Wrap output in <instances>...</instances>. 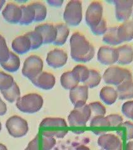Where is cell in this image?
Wrapping results in <instances>:
<instances>
[{"mask_svg":"<svg viewBox=\"0 0 133 150\" xmlns=\"http://www.w3.org/2000/svg\"><path fill=\"white\" fill-rule=\"evenodd\" d=\"M69 43L71 56L75 62L86 63L94 58L95 50L93 45L80 33H74L71 36Z\"/></svg>","mask_w":133,"mask_h":150,"instance_id":"cell-1","label":"cell"},{"mask_svg":"<svg viewBox=\"0 0 133 150\" xmlns=\"http://www.w3.org/2000/svg\"><path fill=\"white\" fill-rule=\"evenodd\" d=\"M44 104L42 97L37 93H30L20 97L16 101V106L20 111L33 114L38 112Z\"/></svg>","mask_w":133,"mask_h":150,"instance_id":"cell-2","label":"cell"},{"mask_svg":"<svg viewBox=\"0 0 133 150\" xmlns=\"http://www.w3.org/2000/svg\"><path fill=\"white\" fill-rule=\"evenodd\" d=\"M103 78L105 83L117 86L126 81L132 80V75L128 69L112 66L106 69Z\"/></svg>","mask_w":133,"mask_h":150,"instance_id":"cell-3","label":"cell"},{"mask_svg":"<svg viewBox=\"0 0 133 150\" xmlns=\"http://www.w3.org/2000/svg\"><path fill=\"white\" fill-rule=\"evenodd\" d=\"M63 18L67 25L78 26L83 20L82 1L79 0L69 1L65 7Z\"/></svg>","mask_w":133,"mask_h":150,"instance_id":"cell-4","label":"cell"},{"mask_svg":"<svg viewBox=\"0 0 133 150\" xmlns=\"http://www.w3.org/2000/svg\"><path fill=\"white\" fill-rule=\"evenodd\" d=\"M43 61L37 55H31L24 62L22 74L24 76L32 81L42 72Z\"/></svg>","mask_w":133,"mask_h":150,"instance_id":"cell-5","label":"cell"},{"mask_svg":"<svg viewBox=\"0 0 133 150\" xmlns=\"http://www.w3.org/2000/svg\"><path fill=\"white\" fill-rule=\"evenodd\" d=\"M6 127L8 133L14 138L25 137L29 131L27 121L17 115L12 116L7 120Z\"/></svg>","mask_w":133,"mask_h":150,"instance_id":"cell-6","label":"cell"},{"mask_svg":"<svg viewBox=\"0 0 133 150\" xmlns=\"http://www.w3.org/2000/svg\"><path fill=\"white\" fill-rule=\"evenodd\" d=\"M91 111L88 105L74 108L69 113L68 120L70 126H84L91 120Z\"/></svg>","mask_w":133,"mask_h":150,"instance_id":"cell-7","label":"cell"},{"mask_svg":"<svg viewBox=\"0 0 133 150\" xmlns=\"http://www.w3.org/2000/svg\"><path fill=\"white\" fill-rule=\"evenodd\" d=\"M103 6L101 2L94 1L88 6L85 15V21L91 28L96 26L103 20Z\"/></svg>","mask_w":133,"mask_h":150,"instance_id":"cell-8","label":"cell"},{"mask_svg":"<svg viewBox=\"0 0 133 150\" xmlns=\"http://www.w3.org/2000/svg\"><path fill=\"white\" fill-rule=\"evenodd\" d=\"M115 15L117 20L125 22L129 20L133 13V0H115Z\"/></svg>","mask_w":133,"mask_h":150,"instance_id":"cell-9","label":"cell"},{"mask_svg":"<svg viewBox=\"0 0 133 150\" xmlns=\"http://www.w3.org/2000/svg\"><path fill=\"white\" fill-rule=\"evenodd\" d=\"M118 51L117 48H114L109 46H103L99 48L97 59L98 62L103 65H113L117 62Z\"/></svg>","mask_w":133,"mask_h":150,"instance_id":"cell-10","label":"cell"},{"mask_svg":"<svg viewBox=\"0 0 133 150\" xmlns=\"http://www.w3.org/2000/svg\"><path fill=\"white\" fill-rule=\"evenodd\" d=\"M98 144L104 150H122V143L114 134H103L98 139Z\"/></svg>","mask_w":133,"mask_h":150,"instance_id":"cell-11","label":"cell"},{"mask_svg":"<svg viewBox=\"0 0 133 150\" xmlns=\"http://www.w3.org/2000/svg\"><path fill=\"white\" fill-rule=\"evenodd\" d=\"M68 58V54L63 50L56 48L47 54L46 63L51 68H59L66 64Z\"/></svg>","mask_w":133,"mask_h":150,"instance_id":"cell-12","label":"cell"},{"mask_svg":"<svg viewBox=\"0 0 133 150\" xmlns=\"http://www.w3.org/2000/svg\"><path fill=\"white\" fill-rule=\"evenodd\" d=\"M89 88L86 86H78L69 91V99L74 108H80L86 104Z\"/></svg>","mask_w":133,"mask_h":150,"instance_id":"cell-13","label":"cell"},{"mask_svg":"<svg viewBox=\"0 0 133 150\" xmlns=\"http://www.w3.org/2000/svg\"><path fill=\"white\" fill-rule=\"evenodd\" d=\"M2 15L4 20L9 23H20L22 16L21 7L14 3H8L2 11Z\"/></svg>","mask_w":133,"mask_h":150,"instance_id":"cell-14","label":"cell"},{"mask_svg":"<svg viewBox=\"0 0 133 150\" xmlns=\"http://www.w3.org/2000/svg\"><path fill=\"white\" fill-rule=\"evenodd\" d=\"M31 81L37 88L44 90H50L55 85L56 78L52 73L42 71Z\"/></svg>","mask_w":133,"mask_h":150,"instance_id":"cell-15","label":"cell"},{"mask_svg":"<svg viewBox=\"0 0 133 150\" xmlns=\"http://www.w3.org/2000/svg\"><path fill=\"white\" fill-rule=\"evenodd\" d=\"M35 31H38L43 38V44L53 43L56 39L57 30L55 25L51 23H45L37 26Z\"/></svg>","mask_w":133,"mask_h":150,"instance_id":"cell-16","label":"cell"},{"mask_svg":"<svg viewBox=\"0 0 133 150\" xmlns=\"http://www.w3.org/2000/svg\"><path fill=\"white\" fill-rule=\"evenodd\" d=\"M13 51L19 54H23L31 50V44L29 38L26 35L16 37L11 43Z\"/></svg>","mask_w":133,"mask_h":150,"instance_id":"cell-17","label":"cell"},{"mask_svg":"<svg viewBox=\"0 0 133 150\" xmlns=\"http://www.w3.org/2000/svg\"><path fill=\"white\" fill-rule=\"evenodd\" d=\"M117 36L121 43L133 40V21L128 20L117 26Z\"/></svg>","mask_w":133,"mask_h":150,"instance_id":"cell-18","label":"cell"},{"mask_svg":"<svg viewBox=\"0 0 133 150\" xmlns=\"http://www.w3.org/2000/svg\"><path fill=\"white\" fill-rule=\"evenodd\" d=\"M118 51L117 63L127 65L133 62V48L129 45H124L117 48Z\"/></svg>","mask_w":133,"mask_h":150,"instance_id":"cell-19","label":"cell"},{"mask_svg":"<svg viewBox=\"0 0 133 150\" xmlns=\"http://www.w3.org/2000/svg\"><path fill=\"white\" fill-rule=\"evenodd\" d=\"M100 99L107 105H112L118 98V95L116 90L110 86H104L99 92Z\"/></svg>","mask_w":133,"mask_h":150,"instance_id":"cell-20","label":"cell"},{"mask_svg":"<svg viewBox=\"0 0 133 150\" xmlns=\"http://www.w3.org/2000/svg\"><path fill=\"white\" fill-rule=\"evenodd\" d=\"M118 98L121 100L133 99V81L128 80L117 86Z\"/></svg>","mask_w":133,"mask_h":150,"instance_id":"cell-21","label":"cell"},{"mask_svg":"<svg viewBox=\"0 0 133 150\" xmlns=\"http://www.w3.org/2000/svg\"><path fill=\"white\" fill-rule=\"evenodd\" d=\"M60 82L63 88L69 91L78 86L79 83L78 78L72 71L63 73L60 78Z\"/></svg>","mask_w":133,"mask_h":150,"instance_id":"cell-22","label":"cell"},{"mask_svg":"<svg viewBox=\"0 0 133 150\" xmlns=\"http://www.w3.org/2000/svg\"><path fill=\"white\" fill-rule=\"evenodd\" d=\"M57 30L56 39L53 43L56 46H63L65 44L69 35V29L67 25L59 23L55 25Z\"/></svg>","mask_w":133,"mask_h":150,"instance_id":"cell-23","label":"cell"},{"mask_svg":"<svg viewBox=\"0 0 133 150\" xmlns=\"http://www.w3.org/2000/svg\"><path fill=\"white\" fill-rule=\"evenodd\" d=\"M22 11V16L20 24L29 25L35 20V11L31 4L20 6Z\"/></svg>","mask_w":133,"mask_h":150,"instance_id":"cell-24","label":"cell"},{"mask_svg":"<svg viewBox=\"0 0 133 150\" xmlns=\"http://www.w3.org/2000/svg\"><path fill=\"white\" fill-rule=\"evenodd\" d=\"M0 65L4 70L8 72H16L20 67V59L18 55L10 51V56L9 59L6 62L0 63Z\"/></svg>","mask_w":133,"mask_h":150,"instance_id":"cell-25","label":"cell"},{"mask_svg":"<svg viewBox=\"0 0 133 150\" xmlns=\"http://www.w3.org/2000/svg\"><path fill=\"white\" fill-rule=\"evenodd\" d=\"M1 93L6 101L9 103L16 101L21 96L20 88L16 82L14 83L13 86L6 90H1Z\"/></svg>","mask_w":133,"mask_h":150,"instance_id":"cell-26","label":"cell"},{"mask_svg":"<svg viewBox=\"0 0 133 150\" xmlns=\"http://www.w3.org/2000/svg\"><path fill=\"white\" fill-rule=\"evenodd\" d=\"M103 41L105 43L112 46L120 45L121 43L119 40L117 36V27L112 26L108 28L106 33L103 35Z\"/></svg>","mask_w":133,"mask_h":150,"instance_id":"cell-27","label":"cell"},{"mask_svg":"<svg viewBox=\"0 0 133 150\" xmlns=\"http://www.w3.org/2000/svg\"><path fill=\"white\" fill-rule=\"evenodd\" d=\"M35 11L36 22H40L45 20L47 16V8L45 4L40 1H35L31 3Z\"/></svg>","mask_w":133,"mask_h":150,"instance_id":"cell-28","label":"cell"},{"mask_svg":"<svg viewBox=\"0 0 133 150\" xmlns=\"http://www.w3.org/2000/svg\"><path fill=\"white\" fill-rule=\"evenodd\" d=\"M101 75L97 70L90 69L89 76L87 80L84 83V85L88 88H93L98 86L101 81Z\"/></svg>","mask_w":133,"mask_h":150,"instance_id":"cell-29","label":"cell"},{"mask_svg":"<svg viewBox=\"0 0 133 150\" xmlns=\"http://www.w3.org/2000/svg\"><path fill=\"white\" fill-rule=\"evenodd\" d=\"M67 123L61 118H46L40 123V127H67Z\"/></svg>","mask_w":133,"mask_h":150,"instance_id":"cell-30","label":"cell"},{"mask_svg":"<svg viewBox=\"0 0 133 150\" xmlns=\"http://www.w3.org/2000/svg\"><path fill=\"white\" fill-rule=\"evenodd\" d=\"M25 35L30 40L32 50L38 49L40 47L43 45V38L38 31L35 30L31 31L27 33Z\"/></svg>","mask_w":133,"mask_h":150,"instance_id":"cell-31","label":"cell"},{"mask_svg":"<svg viewBox=\"0 0 133 150\" xmlns=\"http://www.w3.org/2000/svg\"><path fill=\"white\" fill-rule=\"evenodd\" d=\"M89 70L86 66L83 64H78L73 69L72 71L76 76L79 83H84L89 78Z\"/></svg>","mask_w":133,"mask_h":150,"instance_id":"cell-32","label":"cell"},{"mask_svg":"<svg viewBox=\"0 0 133 150\" xmlns=\"http://www.w3.org/2000/svg\"><path fill=\"white\" fill-rule=\"evenodd\" d=\"M88 105L91 111V119L95 116H105L106 114V108L100 102H93L89 103Z\"/></svg>","mask_w":133,"mask_h":150,"instance_id":"cell-33","label":"cell"},{"mask_svg":"<svg viewBox=\"0 0 133 150\" xmlns=\"http://www.w3.org/2000/svg\"><path fill=\"white\" fill-rule=\"evenodd\" d=\"M15 83L13 77L3 71H0V91L10 88Z\"/></svg>","mask_w":133,"mask_h":150,"instance_id":"cell-34","label":"cell"},{"mask_svg":"<svg viewBox=\"0 0 133 150\" xmlns=\"http://www.w3.org/2000/svg\"><path fill=\"white\" fill-rule=\"evenodd\" d=\"M10 56L9 51L4 38L0 35V63L7 62Z\"/></svg>","mask_w":133,"mask_h":150,"instance_id":"cell-35","label":"cell"},{"mask_svg":"<svg viewBox=\"0 0 133 150\" xmlns=\"http://www.w3.org/2000/svg\"><path fill=\"white\" fill-rule=\"evenodd\" d=\"M90 126L91 127H98V126H104L108 127L111 126L110 121L108 120L106 116H95L90 120Z\"/></svg>","mask_w":133,"mask_h":150,"instance_id":"cell-36","label":"cell"},{"mask_svg":"<svg viewBox=\"0 0 133 150\" xmlns=\"http://www.w3.org/2000/svg\"><path fill=\"white\" fill-rule=\"evenodd\" d=\"M91 31L96 36H101L104 35L107 31L108 27H107V23L104 18H103V20L99 24L93 28H91Z\"/></svg>","mask_w":133,"mask_h":150,"instance_id":"cell-37","label":"cell"},{"mask_svg":"<svg viewBox=\"0 0 133 150\" xmlns=\"http://www.w3.org/2000/svg\"><path fill=\"white\" fill-rule=\"evenodd\" d=\"M56 143V141L54 138L42 135V150H51L54 147Z\"/></svg>","mask_w":133,"mask_h":150,"instance_id":"cell-38","label":"cell"},{"mask_svg":"<svg viewBox=\"0 0 133 150\" xmlns=\"http://www.w3.org/2000/svg\"><path fill=\"white\" fill-rule=\"evenodd\" d=\"M121 110L123 115L133 121V100L125 102L122 106Z\"/></svg>","mask_w":133,"mask_h":150,"instance_id":"cell-39","label":"cell"},{"mask_svg":"<svg viewBox=\"0 0 133 150\" xmlns=\"http://www.w3.org/2000/svg\"><path fill=\"white\" fill-rule=\"evenodd\" d=\"M108 120L110 121L111 126L114 127H117V126H121L123 123L122 117L117 114H111L106 116Z\"/></svg>","mask_w":133,"mask_h":150,"instance_id":"cell-40","label":"cell"},{"mask_svg":"<svg viewBox=\"0 0 133 150\" xmlns=\"http://www.w3.org/2000/svg\"><path fill=\"white\" fill-rule=\"evenodd\" d=\"M123 127H125L126 130V139L127 140L133 139V123L131 121H125L122 124Z\"/></svg>","mask_w":133,"mask_h":150,"instance_id":"cell-41","label":"cell"},{"mask_svg":"<svg viewBox=\"0 0 133 150\" xmlns=\"http://www.w3.org/2000/svg\"><path fill=\"white\" fill-rule=\"evenodd\" d=\"M68 133V131H45L42 133V135L49 136V137H56L58 138H64L66 134Z\"/></svg>","mask_w":133,"mask_h":150,"instance_id":"cell-42","label":"cell"},{"mask_svg":"<svg viewBox=\"0 0 133 150\" xmlns=\"http://www.w3.org/2000/svg\"><path fill=\"white\" fill-rule=\"evenodd\" d=\"M39 137L38 136L33 139L31 142L28 144V146L25 150H39Z\"/></svg>","mask_w":133,"mask_h":150,"instance_id":"cell-43","label":"cell"},{"mask_svg":"<svg viewBox=\"0 0 133 150\" xmlns=\"http://www.w3.org/2000/svg\"><path fill=\"white\" fill-rule=\"evenodd\" d=\"M47 3L50 4L51 6L53 7H61L63 5L64 3V1L63 0H48V1H46Z\"/></svg>","mask_w":133,"mask_h":150,"instance_id":"cell-44","label":"cell"},{"mask_svg":"<svg viewBox=\"0 0 133 150\" xmlns=\"http://www.w3.org/2000/svg\"><path fill=\"white\" fill-rule=\"evenodd\" d=\"M7 110L8 108L6 103L0 98V116H3L5 115L7 112Z\"/></svg>","mask_w":133,"mask_h":150,"instance_id":"cell-45","label":"cell"},{"mask_svg":"<svg viewBox=\"0 0 133 150\" xmlns=\"http://www.w3.org/2000/svg\"><path fill=\"white\" fill-rule=\"evenodd\" d=\"M126 150H133V141H130L126 144Z\"/></svg>","mask_w":133,"mask_h":150,"instance_id":"cell-46","label":"cell"},{"mask_svg":"<svg viewBox=\"0 0 133 150\" xmlns=\"http://www.w3.org/2000/svg\"><path fill=\"white\" fill-rule=\"evenodd\" d=\"M76 150H90V149L84 145H80L76 148Z\"/></svg>","mask_w":133,"mask_h":150,"instance_id":"cell-47","label":"cell"},{"mask_svg":"<svg viewBox=\"0 0 133 150\" xmlns=\"http://www.w3.org/2000/svg\"><path fill=\"white\" fill-rule=\"evenodd\" d=\"M0 150H8V148L4 144L0 143Z\"/></svg>","mask_w":133,"mask_h":150,"instance_id":"cell-48","label":"cell"},{"mask_svg":"<svg viewBox=\"0 0 133 150\" xmlns=\"http://www.w3.org/2000/svg\"><path fill=\"white\" fill-rule=\"evenodd\" d=\"M5 3L6 1H4V0H0V11L1 10V9Z\"/></svg>","mask_w":133,"mask_h":150,"instance_id":"cell-49","label":"cell"},{"mask_svg":"<svg viewBox=\"0 0 133 150\" xmlns=\"http://www.w3.org/2000/svg\"><path fill=\"white\" fill-rule=\"evenodd\" d=\"M1 128H2V125H1V122H0V131H1Z\"/></svg>","mask_w":133,"mask_h":150,"instance_id":"cell-50","label":"cell"},{"mask_svg":"<svg viewBox=\"0 0 133 150\" xmlns=\"http://www.w3.org/2000/svg\"><path fill=\"white\" fill-rule=\"evenodd\" d=\"M132 16H133V13H132ZM133 21V20H132Z\"/></svg>","mask_w":133,"mask_h":150,"instance_id":"cell-51","label":"cell"}]
</instances>
